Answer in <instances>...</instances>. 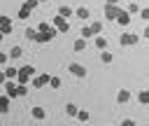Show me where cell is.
<instances>
[{"instance_id": "obj_1", "label": "cell", "mask_w": 149, "mask_h": 126, "mask_svg": "<svg viewBox=\"0 0 149 126\" xmlns=\"http://www.w3.org/2000/svg\"><path fill=\"white\" fill-rule=\"evenodd\" d=\"M35 75V68L33 65H21V68H16V84H28L30 82V77Z\"/></svg>"}, {"instance_id": "obj_2", "label": "cell", "mask_w": 149, "mask_h": 126, "mask_svg": "<svg viewBox=\"0 0 149 126\" xmlns=\"http://www.w3.org/2000/svg\"><path fill=\"white\" fill-rule=\"evenodd\" d=\"M54 28H56L58 33H68V30H70V23H68V19H63V16L58 14V16H54Z\"/></svg>"}, {"instance_id": "obj_3", "label": "cell", "mask_w": 149, "mask_h": 126, "mask_svg": "<svg viewBox=\"0 0 149 126\" xmlns=\"http://www.w3.org/2000/svg\"><path fill=\"white\" fill-rule=\"evenodd\" d=\"M37 30H40V33H44V35H47L49 40H54V37H56V33H58V30H56L54 26H49L47 21H42V23H37Z\"/></svg>"}, {"instance_id": "obj_4", "label": "cell", "mask_w": 149, "mask_h": 126, "mask_svg": "<svg viewBox=\"0 0 149 126\" xmlns=\"http://www.w3.org/2000/svg\"><path fill=\"white\" fill-rule=\"evenodd\" d=\"M140 42V35L137 33H123L121 35V44L123 47H133V44H137Z\"/></svg>"}, {"instance_id": "obj_5", "label": "cell", "mask_w": 149, "mask_h": 126, "mask_svg": "<svg viewBox=\"0 0 149 126\" xmlns=\"http://www.w3.org/2000/svg\"><path fill=\"white\" fill-rule=\"evenodd\" d=\"M49 77H51V75H47V72H42V75H37V77H33V79H30V84H33L35 89H42V86H47V84H49Z\"/></svg>"}, {"instance_id": "obj_6", "label": "cell", "mask_w": 149, "mask_h": 126, "mask_svg": "<svg viewBox=\"0 0 149 126\" xmlns=\"http://www.w3.org/2000/svg\"><path fill=\"white\" fill-rule=\"evenodd\" d=\"M68 70H70V75H74V77H86V68H84L81 63H70Z\"/></svg>"}, {"instance_id": "obj_7", "label": "cell", "mask_w": 149, "mask_h": 126, "mask_svg": "<svg viewBox=\"0 0 149 126\" xmlns=\"http://www.w3.org/2000/svg\"><path fill=\"white\" fill-rule=\"evenodd\" d=\"M119 12H121V9H119L116 5H105V16H107V21H114Z\"/></svg>"}, {"instance_id": "obj_8", "label": "cell", "mask_w": 149, "mask_h": 126, "mask_svg": "<svg viewBox=\"0 0 149 126\" xmlns=\"http://www.w3.org/2000/svg\"><path fill=\"white\" fill-rule=\"evenodd\" d=\"M114 21H116V23H119V26H123V28H126V26H128V23H130V14H128V12H123V9H121V12H119V14H116V19H114Z\"/></svg>"}, {"instance_id": "obj_9", "label": "cell", "mask_w": 149, "mask_h": 126, "mask_svg": "<svg viewBox=\"0 0 149 126\" xmlns=\"http://www.w3.org/2000/svg\"><path fill=\"white\" fill-rule=\"evenodd\" d=\"M5 91L9 98H16V82L14 79H5Z\"/></svg>"}, {"instance_id": "obj_10", "label": "cell", "mask_w": 149, "mask_h": 126, "mask_svg": "<svg viewBox=\"0 0 149 126\" xmlns=\"http://www.w3.org/2000/svg\"><path fill=\"white\" fill-rule=\"evenodd\" d=\"M128 100H130V91H128V89H119V93H116V103L123 105V103H128Z\"/></svg>"}, {"instance_id": "obj_11", "label": "cell", "mask_w": 149, "mask_h": 126, "mask_svg": "<svg viewBox=\"0 0 149 126\" xmlns=\"http://www.w3.org/2000/svg\"><path fill=\"white\" fill-rule=\"evenodd\" d=\"M30 114H33V119H37V121H42V119L47 117L44 107H40V105H37V107H33V112H30Z\"/></svg>"}, {"instance_id": "obj_12", "label": "cell", "mask_w": 149, "mask_h": 126, "mask_svg": "<svg viewBox=\"0 0 149 126\" xmlns=\"http://www.w3.org/2000/svg\"><path fill=\"white\" fill-rule=\"evenodd\" d=\"M93 42H95V47L102 51V49H107V40L102 37V35H93Z\"/></svg>"}, {"instance_id": "obj_13", "label": "cell", "mask_w": 149, "mask_h": 126, "mask_svg": "<svg viewBox=\"0 0 149 126\" xmlns=\"http://www.w3.org/2000/svg\"><path fill=\"white\" fill-rule=\"evenodd\" d=\"M74 16H77V19H88L91 12H88L86 7H77V9H74Z\"/></svg>"}, {"instance_id": "obj_14", "label": "cell", "mask_w": 149, "mask_h": 126, "mask_svg": "<svg viewBox=\"0 0 149 126\" xmlns=\"http://www.w3.org/2000/svg\"><path fill=\"white\" fill-rule=\"evenodd\" d=\"M0 112H9V96H0Z\"/></svg>"}, {"instance_id": "obj_15", "label": "cell", "mask_w": 149, "mask_h": 126, "mask_svg": "<svg viewBox=\"0 0 149 126\" xmlns=\"http://www.w3.org/2000/svg\"><path fill=\"white\" fill-rule=\"evenodd\" d=\"M74 119H79V121L84 124V121H88V119H91V114H88L86 110H77V114H74Z\"/></svg>"}, {"instance_id": "obj_16", "label": "cell", "mask_w": 149, "mask_h": 126, "mask_svg": "<svg viewBox=\"0 0 149 126\" xmlns=\"http://www.w3.org/2000/svg\"><path fill=\"white\" fill-rule=\"evenodd\" d=\"M77 110H79V107H77L74 103H68V105H65V114H68V117H74Z\"/></svg>"}, {"instance_id": "obj_17", "label": "cell", "mask_w": 149, "mask_h": 126, "mask_svg": "<svg viewBox=\"0 0 149 126\" xmlns=\"http://www.w3.org/2000/svg\"><path fill=\"white\" fill-rule=\"evenodd\" d=\"M58 14H61L63 19H68V16H72V7H68V5H63V7L58 9Z\"/></svg>"}, {"instance_id": "obj_18", "label": "cell", "mask_w": 149, "mask_h": 126, "mask_svg": "<svg viewBox=\"0 0 149 126\" xmlns=\"http://www.w3.org/2000/svg\"><path fill=\"white\" fill-rule=\"evenodd\" d=\"M88 28H91V33H93V35H100V30H102V23H100V21H93Z\"/></svg>"}, {"instance_id": "obj_19", "label": "cell", "mask_w": 149, "mask_h": 126, "mask_svg": "<svg viewBox=\"0 0 149 126\" xmlns=\"http://www.w3.org/2000/svg\"><path fill=\"white\" fill-rule=\"evenodd\" d=\"M21 54H23V49H21V47H12V51H9L7 56H9V58H19Z\"/></svg>"}, {"instance_id": "obj_20", "label": "cell", "mask_w": 149, "mask_h": 126, "mask_svg": "<svg viewBox=\"0 0 149 126\" xmlns=\"http://www.w3.org/2000/svg\"><path fill=\"white\" fill-rule=\"evenodd\" d=\"M112 58H114V56H112L107 49H102V54H100V61H102V63H112Z\"/></svg>"}, {"instance_id": "obj_21", "label": "cell", "mask_w": 149, "mask_h": 126, "mask_svg": "<svg viewBox=\"0 0 149 126\" xmlns=\"http://www.w3.org/2000/svg\"><path fill=\"white\" fill-rule=\"evenodd\" d=\"M61 84H63L61 77H49V86H51V89H61Z\"/></svg>"}, {"instance_id": "obj_22", "label": "cell", "mask_w": 149, "mask_h": 126, "mask_svg": "<svg viewBox=\"0 0 149 126\" xmlns=\"http://www.w3.org/2000/svg\"><path fill=\"white\" fill-rule=\"evenodd\" d=\"M137 100H140L142 105H147V103H149V91H140V93H137Z\"/></svg>"}, {"instance_id": "obj_23", "label": "cell", "mask_w": 149, "mask_h": 126, "mask_svg": "<svg viewBox=\"0 0 149 126\" xmlns=\"http://www.w3.org/2000/svg\"><path fill=\"white\" fill-rule=\"evenodd\" d=\"M123 12H128V14H130V16H133V14H137V12H140V7H137V5H135V2H130V5H128V7H126V9H123Z\"/></svg>"}, {"instance_id": "obj_24", "label": "cell", "mask_w": 149, "mask_h": 126, "mask_svg": "<svg viewBox=\"0 0 149 126\" xmlns=\"http://www.w3.org/2000/svg\"><path fill=\"white\" fill-rule=\"evenodd\" d=\"M91 37H93L91 28H88V26H84V28H81V40H91Z\"/></svg>"}, {"instance_id": "obj_25", "label": "cell", "mask_w": 149, "mask_h": 126, "mask_svg": "<svg viewBox=\"0 0 149 126\" xmlns=\"http://www.w3.org/2000/svg\"><path fill=\"white\" fill-rule=\"evenodd\" d=\"M86 49V40H74V51H84Z\"/></svg>"}, {"instance_id": "obj_26", "label": "cell", "mask_w": 149, "mask_h": 126, "mask_svg": "<svg viewBox=\"0 0 149 126\" xmlns=\"http://www.w3.org/2000/svg\"><path fill=\"white\" fill-rule=\"evenodd\" d=\"M37 5H40L37 0H26V2H21V7H26V9H35Z\"/></svg>"}, {"instance_id": "obj_27", "label": "cell", "mask_w": 149, "mask_h": 126, "mask_svg": "<svg viewBox=\"0 0 149 126\" xmlns=\"http://www.w3.org/2000/svg\"><path fill=\"white\" fill-rule=\"evenodd\" d=\"M28 16H30V9H26V7H19V19H23V21H26Z\"/></svg>"}, {"instance_id": "obj_28", "label": "cell", "mask_w": 149, "mask_h": 126, "mask_svg": "<svg viewBox=\"0 0 149 126\" xmlns=\"http://www.w3.org/2000/svg\"><path fill=\"white\" fill-rule=\"evenodd\" d=\"M5 77L7 79H16V68H7L5 70Z\"/></svg>"}, {"instance_id": "obj_29", "label": "cell", "mask_w": 149, "mask_h": 126, "mask_svg": "<svg viewBox=\"0 0 149 126\" xmlns=\"http://www.w3.org/2000/svg\"><path fill=\"white\" fill-rule=\"evenodd\" d=\"M26 93H28L26 84H16V98H19V96H26Z\"/></svg>"}, {"instance_id": "obj_30", "label": "cell", "mask_w": 149, "mask_h": 126, "mask_svg": "<svg viewBox=\"0 0 149 126\" xmlns=\"http://www.w3.org/2000/svg\"><path fill=\"white\" fill-rule=\"evenodd\" d=\"M2 26H12V19L7 16V14H0V28Z\"/></svg>"}, {"instance_id": "obj_31", "label": "cell", "mask_w": 149, "mask_h": 126, "mask_svg": "<svg viewBox=\"0 0 149 126\" xmlns=\"http://www.w3.org/2000/svg\"><path fill=\"white\" fill-rule=\"evenodd\" d=\"M26 37L35 42V37H37V30H35V28H28V30H26Z\"/></svg>"}, {"instance_id": "obj_32", "label": "cell", "mask_w": 149, "mask_h": 126, "mask_svg": "<svg viewBox=\"0 0 149 126\" xmlns=\"http://www.w3.org/2000/svg\"><path fill=\"white\" fill-rule=\"evenodd\" d=\"M121 126H137V121H135V119H130V117H126V119L121 121Z\"/></svg>"}, {"instance_id": "obj_33", "label": "cell", "mask_w": 149, "mask_h": 126, "mask_svg": "<svg viewBox=\"0 0 149 126\" xmlns=\"http://www.w3.org/2000/svg\"><path fill=\"white\" fill-rule=\"evenodd\" d=\"M7 61H9V56H7V54H5V51H0V65H5V63H7Z\"/></svg>"}, {"instance_id": "obj_34", "label": "cell", "mask_w": 149, "mask_h": 126, "mask_svg": "<svg viewBox=\"0 0 149 126\" xmlns=\"http://www.w3.org/2000/svg\"><path fill=\"white\" fill-rule=\"evenodd\" d=\"M137 14H140V16H142V19H144V21H147V19H149V9H140V12H137Z\"/></svg>"}, {"instance_id": "obj_35", "label": "cell", "mask_w": 149, "mask_h": 126, "mask_svg": "<svg viewBox=\"0 0 149 126\" xmlns=\"http://www.w3.org/2000/svg\"><path fill=\"white\" fill-rule=\"evenodd\" d=\"M0 33H2V35H9V33H12V26H2Z\"/></svg>"}, {"instance_id": "obj_36", "label": "cell", "mask_w": 149, "mask_h": 126, "mask_svg": "<svg viewBox=\"0 0 149 126\" xmlns=\"http://www.w3.org/2000/svg\"><path fill=\"white\" fill-rule=\"evenodd\" d=\"M5 79H7L5 77V70H0V84H5Z\"/></svg>"}, {"instance_id": "obj_37", "label": "cell", "mask_w": 149, "mask_h": 126, "mask_svg": "<svg viewBox=\"0 0 149 126\" xmlns=\"http://www.w3.org/2000/svg\"><path fill=\"white\" fill-rule=\"evenodd\" d=\"M119 0H105V5H116Z\"/></svg>"}, {"instance_id": "obj_38", "label": "cell", "mask_w": 149, "mask_h": 126, "mask_svg": "<svg viewBox=\"0 0 149 126\" xmlns=\"http://www.w3.org/2000/svg\"><path fill=\"white\" fill-rule=\"evenodd\" d=\"M2 40H5V35H2V33H0V42H2Z\"/></svg>"}, {"instance_id": "obj_39", "label": "cell", "mask_w": 149, "mask_h": 126, "mask_svg": "<svg viewBox=\"0 0 149 126\" xmlns=\"http://www.w3.org/2000/svg\"><path fill=\"white\" fill-rule=\"evenodd\" d=\"M37 2H47V0H37Z\"/></svg>"}]
</instances>
